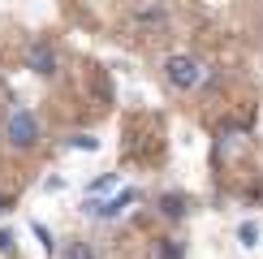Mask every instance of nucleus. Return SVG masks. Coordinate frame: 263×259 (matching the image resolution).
Listing matches in <instances>:
<instances>
[{
    "label": "nucleus",
    "mask_w": 263,
    "mask_h": 259,
    "mask_svg": "<svg viewBox=\"0 0 263 259\" xmlns=\"http://www.w3.org/2000/svg\"><path fill=\"white\" fill-rule=\"evenodd\" d=\"M30 69L35 73H57V52H52L48 43H35V48H30Z\"/></svg>",
    "instance_id": "nucleus-4"
},
{
    "label": "nucleus",
    "mask_w": 263,
    "mask_h": 259,
    "mask_svg": "<svg viewBox=\"0 0 263 259\" xmlns=\"http://www.w3.org/2000/svg\"><path fill=\"white\" fill-rule=\"evenodd\" d=\"M65 259H95V251L86 242H69V251H65Z\"/></svg>",
    "instance_id": "nucleus-8"
},
{
    "label": "nucleus",
    "mask_w": 263,
    "mask_h": 259,
    "mask_svg": "<svg viewBox=\"0 0 263 259\" xmlns=\"http://www.w3.org/2000/svg\"><path fill=\"white\" fill-rule=\"evenodd\" d=\"M237 237H242V246H259V229H255V220H246L242 229H237Z\"/></svg>",
    "instance_id": "nucleus-7"
},
{
    "label": "nucleus",
    "mask_w": 263,
    "mask_h": 259,
    "mask_svg": "<svg viewBox=\"0 0 263 259\" xmlns=\"http://www.w3.org/2000/svg\"><path fill=\"white\" fill-rule=\"evenodd\" d=\"M0 251H13V233L9 229H0Z\"/></svg>",
    "instance_id": "nucleus-13"
},
{
    "label": "nucleus",
    "mask_w": 263,
    "mask_h": 259,
    "mask_svg": "<svg viewBox=\"0 0 263 259\" xmlns=\"http://www.w3.org/2000/svg\"><path fill=\"white\" fill-rule=\"evenodd\" d=\"M5 134H9V143H13V147H35L39 143L35 113H13V117H9V125H5Z\"/></svg>",
    "instance_id": "nucleus-2"
},
{
    "label": "nucleus",
    "mask_w": 263,
    "mask_h": 259,
    "mask_svg": "<svg viewBox=\"0 0 263 259\" xmlns=\"http://www.w3.org/2000/svg\"><path fill=\"white\" fill-rule=\"evenodd\" d=\"M35 237H39V242H43V251H57V242H52V233L43 229V225H35Z\"/></svg>",
    "instance_id": "nucleus-12"
},
{
    "label": "nucleus",
    "mask_w": 263,
    "mask_h": 259,
    "mask_svg": "<svg viewBox=\"0 0 263 259\" xmlns=\"http://www.w3.org/2000/svg\"><path fill=\"white\" fill-rule=\"evenodd\" d=\"M164 78L177 86V91H194V86L207 78V69L194 57H168V61H164Z\"/></svg>",
    "instance_id": "nucleus-1"
},
{
    "label": "nucleus",
    "mask_w": 263,
    "mask_h": 259,
    "mask_svg": "<svg viewBox=\"0 0 263 259\" xmlns=\"http://www.w3.org/2000/svg\"><path fill=\"white\" fill-rule=\"evenodd\" d=\"M0 208H5V199H0Z\"/></svg>",
    "instance_id": "nucleus-14"
},
{
    "label": "nucleus",
    "mask_w": 263,
    "mask_h": 259,
    "mask_svg": "<svg viewBox=\"0 0 263 259\" xmlns=\"http://www.w3.org/2000/svg\"><path fill=\"white\" fill-rule=\"evenodd\" d=\"M164 26V9H142L138 13V30H160Z\"/></svg>",
    "instance_id": "nucleus-6"
},
{
    "label": "nucleus",
    "mask_w": 263,
    "mask_h": 259,
    "mask_svg": "<svg viewBox=\"0 0 263 259\" xmlns=\"http://www.w3.org/2000/svg\"><path fill=\"white\" fill-rule=\"evenodd\" d=\"M117 186V173H104L100 181H91V194H104V190H112Z\"/></svg>",
    "instance_id": "nucleus-10"
},
{
    "label": "nucleus",
    "mask_w": 263,
    "mask_h": 259,
    "mask_svg": "<svg viewBox=\"0 0 263 259\" xmlns=\"http://www.w3.org/2000/svg\"><path fill=\"white\" fill-rule=\"evenodd\" d=\"M138 199V190H121V194H117V199H108V203H100V199H86V216H104V220H112V216H121L125 208H129V203H134Z\"/></svg>",
    "instance_id": "nucleus-3"
},
{
    "label": "nucleus",
    "mask_w": 263,
    "mask_h": 259,
    "mask_svg": "<svg viewBox=\"0 0 263 259\" xmlns=\"http://www.w3.org/2000/svg\"><path fill=\"white\" fill-rule=\"evenodd\" d=\"M160 259H181V242H177V237H164V246H160Z\"/></svg>",
    "instance_id": "nucleus-9"
},
{
    "label": "nucleus",
    "mask_w": 263,
    "mask_h": 259,
    "mask_svg": "<svg viewBox=\"0 0 263 259\" xmlns=\"http://www.w3.org/2000/svg\"><path fill=\"white\" fill-rule=\"evenodd\" d=\"M160 212L168 216V220H177V216H185V194H164V199H160Z\"/></svg>",
    "instance_id": "nucleus-5"
},
{
    "label": "nucleus",
    "mask_w": 263,
    "mask_h": 259,
    "mask_svg": "<svg viewBox=\"0 0 263 259\" xmlns=\"http://www.w3.org/2000/svg\"><path fill=\"white\" fill-rule=\"evenodd\" d=\"M69 143H73V147H82V151H95V147H100V143H95V138H91V134H73V138H69Z\"/></svg>",
    "instance_id": "nucleus-11"
}]
</instances>
